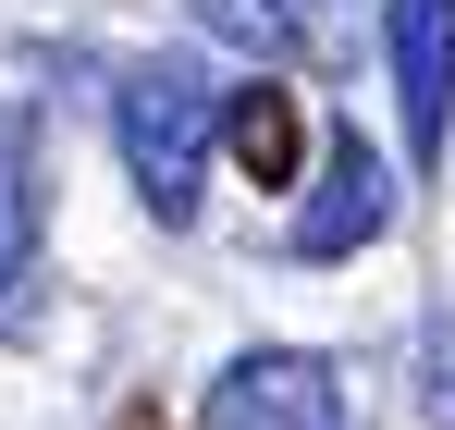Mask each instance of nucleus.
<instances>
[{"mask_svg": "<svg viewBox=\"0 0 455 430\" xmlns=\"http://www.w3.org/2000/svg\"><path fill=\"white\" fill-rule=\"evenodd\" d=\"M111 136H124L136 197L185 234L197 221V185H210V147H222V86L185 62V50H148V62H124V86H111Z\"/></svg>", "mask_w": 455, "mask_h": 430, "instance_id": "nucleus-1", "label": "nucleus"}, {"mask_svg": "<svg viewBox=\"0 0 455 430\" xmlns=\"http://www.w3.org/2000/svg\"><path fill=\"white\" fill-rule=\"evenodd\" d=\"M197 430H357L345 406V369L307 357V345H259V357H234L210 381V418Z\"/></svg>", "mask_w": 455, "mask_h": 430, "instance_id": "nucleus-2", "label": "nucleus"}, {"mask_svg": "<svg viewBox=\"0 0 455 430\" xmlns=\"http://www.w3.org/2000/svg\"><path fill=\"white\" fill-rule=\"evenodd\" d=\"M381 234H394V160L357 123H332L320 136V185H307V210H296V259H357Z\"/></svg>", "mask_w": 455, "mask_h": 430, "instance_id": "nucleus-3", "label": "nucleus"}, {"mask_svg": "<svg viewBox=\"0 0 455 430\" xmlns=\"http://www.w3.org/2000/svg\"><path fill=\"white\" fill-rule=\"evenodd\" d=\"M381 50L406 86V147L443 160L455 147V0H381Z\"/></svg>", "mask_w": 455, "mask_h": 430, "instance_id": "nucleus-4", "label": "nucleus"}, {"mask_svg": "<svg viewBox=\"0 0 455 430\" xmlns=\"http://www.w3.org/2000/svg\"><path fill=\"white\" fill-rule=\"evenodd\" d=\"M37 246H50V185H37V111L25 99H0V320H12V295L37 271Z\"/></svg>", "mask_w": 455, "mask_h": 430, "instance_id": "nucleus-5", "label": "nucleus"}, {"mask_svg": "<svg viewBox=\"0 0 455 430\" xmlns=\"http://www.w3.org/2000/svg\"><path fill=\"white\" fill-rule=\"evenodd\" d=\"M222 147L259 172V197H283L307 172V123H296V99L271 86V74H246V86H222Z\"/></svg>", "mask_w": 455, "mask_h": 430, "instance_id": "nucleus-6", "label": "nucleus"}, {"mask_svg": "<svg viewBox=\"0 0 455 430\" xmlns=\"http://www.w3.org/2000/svg\"><path fill=\"white\" fill-rule=\"evenodd\" d=\"M197 25H210V37H234L246 62H320L296 0H197Z\"/></svg>", "mask_w": 455, "mask_h": 430, "instance_id": "nucleus-7", "label": "nucleus"}, {"mask_svg": "<svg viewBox=\"0 0 455 430\" xmlns=\"http://www.w3.org/2000/svg\"><path fill=\"white\" fill-rule=\"evenodd\" d=\"M307 12V50H320V62H345V37H357V0H296Z\"/></svg>", "mask_w": 455, "mask_h": 430, "instance_id": "nucleus-8", "label": "nucleus"}, {"mask_svg": "<svg viewBox=\"0 0 455 430\" xmlns=\"http://www.w3.org/2000/svg\"><path fill=\"white\" fill-rule=\"evenodd\" d=\"M419 357H431V418L455 430V320H431V345H419Z\"/></svg>", "mask_w": 455, "mask_h": 430, "instance_id": "nucleus-9", "label": "nucleus"}]
</instances>
